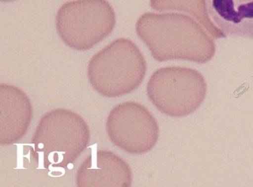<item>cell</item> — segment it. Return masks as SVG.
<instances>
[{
    "mask_svg": "<svg viewBox=\"0 0 253 187\" xmlns=\"http://www.w3.org/2000/svg\"><path fill=\"white\" fill-rule=\"evenodd\" d=\"M135 31L158 62L186 60L204 64L215 54L213 39L185 14L147 12L138 18Z\"/></svg>",
    "mask_w": 253,
    "mask_h": 187,
    "instance_id": "1",
    "label": "cell"
},
{
    "mask_svg": "<svg viewBox=\"0 0 253 187\" xmlns=\"http://www.w3.org/2000/svg\"><path fill=\"white\" fill-rule=\"evenodd\" d=\"M31 140V155L38 164L48 171L63 169L89 146L90 130L73 111L55 109L40 119Z\"/></svg>",
    "mask_w": 253,
    "mask_h": 187,
    "instance_id": "2",
    "label": "cell"
},
{
    "mask_svg": "<svg viewBox=\"0 0 253 187\" xmlns=\"http://www.w3.org/2000/svg\"><path fill=\"white\" fill-rule=\"evenodd\" d=\"M146 70V59L136 44L118 38L93 55L87 66V76L97 93L113 98L138 89Z\"/></svg>",
    "mask_w": 253,
    "mask_h": 187,
    "instance_id": "3",
    "label": "cell"
},
{
    "mask_svg": "<svg viewBox=\"0 0 253 187\" xmlns=\"http://www.w3.org/2000/svg\"><path fill=\"white\" fill-rule=\"evenodd\" d=\"M117 18L107 0H74L62 5L55 15V28L71 49L85 51L108 37Z\"/></svg>",
    "mask_w": 253,
    "mask_h": 187,
    "instance_id": "4",
    "label": "cell"
},
{
    "mask_svg": "<svg viewBox=\"0 0 253 187\" xmlns=\"http://www.w3.org/2000/svg\"><path fill=\"white\" fill-rule=\"evenodd\" d=\"M208 86L199 71L183 67L157 70L149 79L146 93L162 114L174 118L187 116L204 102Z\"/></svg>",
    "mask_w": 253,
    "mask_h": 187,
    "instance_id": "5",
    "label": "cell"
},
{
    "mask_svg": "<svg viewBox=\"0 0 253 187\" xmlns=\"http://www.w3.org/2000/svg\"><path fill=\"white\" fill-rule=\"evenodd\" d=\"M106 132L114 146L127 153L140 155L154 149L159 138V126L143 105L125 102L111 110Z\"/></svg>",
    "mask_w": 253,
    "mask_h": 187,
    "instance_id": "6",
    "label": "cell"
},
{
    "mask_svg": "<svg viewBox=\"0 0 253 187\" xmlns=\"http://www.w3.org/2000/svg\"><path fill=\"white\" fill-rule=\"evenodd\" d=\"M132 177L122 158L110 151L97 150L82 163L75 180L79 187H128Z\"/></svg>",
    "mask_w": 253,
    "mask_h": 187,
    "instance_id": "7",
    "label": "cell"
},
{
    "mask_svg": "<svg viewBox=\"0 0 253 187\" xmlns=\"http://www.w3.org/2000/svg\"><path fill=\"white\" fill-rule=\"evenodd\" d=\"M34 116L33 105L25 92L14 85L0 84V145L19 142L27 132Z\"/></svg>",
    "mask_w": 253,
    "mask_h": 187,
    "instance_id": "8",
    "label": "cell"
},
{
    "mask_svg": "<svg viewBox=\"0 0 253 187\" xmlns=\"http://www.w3.org/2000/svg\"><path fill=\"white\" fill-rule=\"evenodd\" d=\"M213 23L225 36L253 40V0H206Z\"/></svg>",
    "mask_w": 253,
    "mask_h": 187,
    "instance_id": "9",
    "label": "cell"
},
{
    "mask_svg": "<svg viewBox=\"0 0 253 187\" xmlns=\"http://www.w3.org/2000/svg\"><path fill=\"white\" fill-rule=\"evenodd\" d=\"M150 5L157 11H180L189 14L216 39L224 38L225 34L216 27L210 18L206 0H150Z\"/></svg>",
    "mask_w": 253,
    "mask_h": 187,
    "instance_id": "10",
    "label": "cell"
},
{
    "mask_svg": "<svg viewBox=\"0 0 253 187\" xmlns=\"http://www.w3.org/2000/svg\"><path fill=\"white\" fill-rule=\"evenodd\" d=\"M2 2H14V1H16V0H1Z\"/></svg>",
    "mask_w": 253,
    "mask_h": 187,
    "instance_id": "11",
    "label": "cell"
}]
</instances>
